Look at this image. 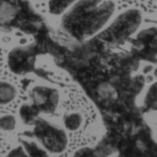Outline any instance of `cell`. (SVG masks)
Listing matches in <instances>:
<instances>
[{
    "mask_svg": "<svg viewBox=\"0 0 157 157\" xmlns=\"http://www.w3.org/2000/svg\"><path fill=\"white\" fill-rule=\"evenodd\" d=\"M114 11L111 0H78L63 15L61 26L72 38L84 40L102 30Z\"/></svg>",
    "mask_w": 157,
    "mask_h": 157,
    "instance_id": "6da1fadb",
    "label": "cell"
},
{
    "mask_svg": "<svg viewBox=\"0 0 157 157\" xmlns=\"http://www.w3.org/2000/svg\"><path fill=\"white\" fill-rule=\"evenodd\" d=\"M143 21V16L140 10L132 8L121 15L105 29H103L98 38L108 44L120 43L131 37L140 27Z\"/></svg>",
    "mask_w": 157,
    "mask_h": 157,
    "instance_id": "7a4b0ae2",
    "label": "cell"
},
{
    "mask_svg": "<svg viewBox=\"0 0 157 157\" xmlns=\"http://www.w3.org/2000/svg\"><path fill=\"white\" fill-rule=\"evenodd\" d=\"M34 124V134L46 150L61 154L66 149L68 138L63 129L41 119L36 120Z\"/></svg>",
    "mask_w": 157,
    "mask_h": 157,
    "instance_id": "3957f363",
    "label": "cell"
},
{
    "mask_svg": "<svg viewBox=\"0 0 157 157\" xmlns=\"http://www.w3.org/2000/svg\"><path fill=\"white\" fill-rule=\"evenodd\" d=\"M35 52L32 47H17L13 49L7 57L8 67L17 75H24L33 69Z\"/></svg>",
    "mask_w": 157,
    "mask_h": 157,
    "instance_id": "277c9868",
    "label": "cell"
},
{
    "mask_svg": "<svg viewBox=\"0 0 157 157\" xmlns=\"http://www.w3.org/2000/svg\"><path fill=\"white\" fill-rule=\"evenodd\" d=\"M33 105L45 113L54 112L58 107L60 97L55 88L45 86H37L31 91Z\"/></svg>",
    "mask_w": 157,
    "mask_h": 157,
    "instance_id": "5b68a950",
    "label": "cell"
},
{
    "mask_svg": "<svg viewBox=\"0 0 157 157\" xmlns=\"http://www.w3.org/2000/svg\"><path fill=\"white\" fill-rule=\"evenodd\" d=\"M112 152L108 145H99L94 148L84 147L77 150L72 157H108Z\"/></svg>",
    "mask_w": 157,
    "mask_h": 157,
    "instance_id": "8992f818",
    "label": "cell"
},
{
    "mask_svg": "<svg viewBox=\"0 0 157 157\" xmlns=\"http://www.w3.org/2000/svg\"><path fill=\"white\" fill-rule=\"evenodd\" d=\"M16 97L15 86L6 82H0V106L10 104Z\"/></svg>",
    "mask_w": 157,
    "mask_h": 157,
    "instance_id": "52a82bcc",
    "label": "cell"
},
{
    "mask_svg": "<svg viewBox=\"0 0 157 157\" xmlns=\"http://www.w3.org/2000/svg\"><path fill=\"white\" fill-rule=\"evenodd\" d=\"M83 123V117L78 112H70L63 117V124L70 132L77 131Z\"/></svg>",
    "mask_w": 157,
    "mask_h": 157,
    "instance_id": "ba28073f",
    "label": "cell"
},
{
    "mask_svg": "<svg viewBox=\"0 0 157 157\" xmlns=\"http://www.w3.org/2000/svg\"><path fill=\"white\" fill-rule=\"evenodd\" d=\"M78 0H50L49 11L52 15H61Z\"/></svg>",
    "mask_w": 157,
    "mask_h": 157,
    "instance_id": "9c48e42d",
    "label": "cell"
},
{
    "mask_svg": "<svg viewBox=\"0 0 157 157\" xmlns=\"http://www.w3.org/2000/svg\"><path fill=\"white\" fill-rule=\"evenodd\" d=\"M23 147L29 157H48L45 150L38 146V144L31 141H22Z\"/></svg>",
    "mask_w": 157,
    "mask_h": 157,
    "instance_id": "30bf717a",
    "label": "cell"
},
{
    "mask_svg": "<svg viewBox=\"0 0 157 157\" xmlns=\"http://www.w3.org/2000/svg\"><path fill=\"white\" fill-rule=\"evenodd\" d=\"M39 109L34 106H29L27 104L20 108V117L22 121L26 123H31L36 121V117Z\"/></svg>",
    "mask_w": 157,
    "mask_h": 157,
    "instance_id": "8fae6325",
    "label": "cell"
},
{
    "mask_svg": "<svg viewBox=\"0 0 157 157\" xmlns=\"http://www.w3.org/2000/svg\"><path fill=\"white\" fill-rule=\"evenodd\" d=\"M6 157H29V155L26 153L25 149H23L21 146H18L11 150Z\"/></svg>",
    "mask_w": 157,
    "mask_h": 157,
    "instance_id": "7c38bea8",
    "label": "cell"
},
{
    "mask_svg": "<svg viewBox=\"0 0 157 157\" xmlns=\"http://www.w3.org/2000/svg\"><path fill=\"white\" fill-rule=\"evenodd\" d=\"M5 3H6V0H0V6L1 5H4Z\"/></svg>",
    "mask_w": 157,
    "mask_h": 157,
    "instance_id": "4fadbf2b",
    "label": "cell"
},
{
    "mask_svg": "<svg viewBox=\"0 0 157 157\" xmlns=\"http://www.w3.org/2000/svg\"><path fill=\"white\" fill-rule=\"evenodd\" d=\"M119 157H121V156H119Z\"/></svg>",
    "mask_w": 157,
    "mask_h": 157,
    "instance_id": "5bb4252c",
    "label": "cell"
}]
</instances>
